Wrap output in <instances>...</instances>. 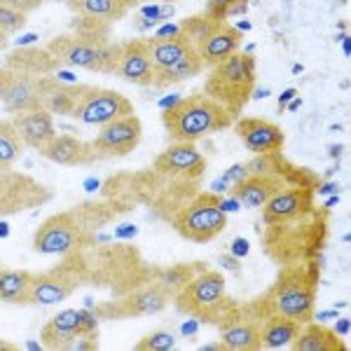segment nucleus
<instances>
[{
	"instance_id": "f257e3e1",
	"label": "nucleus",
	"mask_w": 351,
	"mask_h": 351,
	"mask_svg": "<svg viewBox=\"0 0 351 351\" xmlns=\"http://www.w3.org/2000/svg\"><path fill=\"white\" fill-rule=\"evenodd\" d=\"M115 216L108 204H80L73 211L49 216L33 234V251L40 256H71L94 243V230Z\"/></svg>"
},
{
	"instance_id": "f03ea898",
	"label": "nucleus",
	"mask_w": 351,
	"mask_h": 351,
	"mask_svg": "<svg viewBox=\"0 0 351 351\" xmlns=\"http://www.w3.org/2000/svg\"><path fill=\"white\" fill-rule=\"evenodd\" d=\"M321 267L319 260H304V263L281 265L279 276L265 295H260L256 307L260 314H279L293 319L298 324H309L316 314V291H319Z\"/></svg>"
},
{
	"instance_id": "7ed1b4c3",
	"label": "nucleus",
	"mask_w": 351,
	"mask_h": 351,
	"mask_svg": "<svg viewBox=\"0 0 351 351\" xmlns=\"http://www.w3.org/2000/svg\"><path fill=\"white\" fill-rule=\"evenodd\" d=\"M328 237V211L314 204L307 211L265 225V253L279 265L316 260Z\"/></svg>"
},
{
	"instance_id": "20e7f679",
	"label": "nucleus",
	"mask_w": 351,
	"mask_h": 351,
	"mask_svg": "<svg viewBox=\"0 0 351 351\" xmlns=\"http://www.w3.org/2000/svg\"><path fill=\"white\" fill-rule=\"evenodd\" d=\"M237 117L204 92H192L162 110V124L171 143H197L225 132Z\"/></svg>"
},
{
	"instance_id": "39448f33",
	"label": "nucleus",
	"mask_w": 351,
	"mask_h": 351,
	"mask_svg": "<svg viewBox=\"0 0 351 351\" xmlns=\"http://www.w3.org/2000/svg\"><path fill=\"white\" fill-rule=\"evenodd\" d=\"M173 304L190 319L223 328L237 316L241 304L228 295V279L216 269H202L176 293Z\"/></svg>"
},
{
	"instance_id": "423d86ee",
	"label": "nucleus",
	"mask_w": 351,
	"mask_h": 351,
	"mask_svg": "<svg viewBox=\"0 0 351 351\" xmlns=\"http://www.w3.org/2000/svg\"><path fill=\"white\" fill-rule=\"evenodd\" d=\"M258 80V64L251 52H234L225 61L208 68L202 92L239 117L253 99Z\"/></svg>"
},
{
	"instance_id": "0eeeda50",
	"label": "nucleus",
	"mask_w": 351,
	"mask_h": 351,
	"mask_svg": "<svg viewBox=\"0 0 351 351\" xmlns=\"http://www.w3.org/2000/svg\"><path fill=\"white\" fill-rule=\"evenodd\" d=\"M173 230L192 243H208L228 228V211L216 192H197L171 216Z\"/></svg>"
},
{
	"instance_id": "6e6552de",
	"label": "nucleus",
	"mask_w": 351,
	"mask_h": 351,
	"mask_svg": "<svg viewBox=\"0 0 351 351\" xmlns=\"http://www.w3.org/2000/svg\"><path fill=\"white\" fill-rule=\"evenodd\" d=\"M45 47L52 52V56L61 66L101 73V75H115L117 61H120L122 54V43L110 40L106 45H96L82 40V38L73 36V33L52 38Z\"/></svg>"
},
{
	"instance_id": "1a4fd4ad",
	"label": "nucleus",
	"mask_w": 351,
	"mask_h": 351,
	"mask_svg": "<svg viewBox=\"0 0 351 351\" xmlns=\"http://www.w3.org/2000/svg\"><path fill=\"white\" fill-rule=\"evenodd\" d=\"M92 276L89 263L84 258V251L64 256V263H59L52 269L33 271V286L28 304H56L64 302L77 291L80 286L87 284Z\"/></svg>"
},
{
	"instance_id": "9d476101",
	"label": "nucleus",
	"mask_w": 351,
	"mask_h": 351,
	"mask_svg": "<svg viewBox=\"0 0 351 351\" xmlns=\"http://www.w3.org/2000/svg\"><path fill=\"white\" fill-rule=\"evenodd\" d=\"M176 293L160 279L150 281V284L136 288V291L127 293L120 300H108L101 302L92 309L99 321H124V319H138V316L160 314L173 304Z\"/></svg>"
},
{
	"instance_id": "9b49d317",
	"label": "nucleus",
	"mask_w": 351,
	"mask_h": 351,
	"mask_svg": "<svg viewBox=\"0 0 351 351\" xmlns=\"http://www.w3.org/2000/svg\"><path fill=\"white\" fill-rule=\"evenodd\" d=\"M54 199V190L12 167L0 169V218L40 208Z\"/></svg>"
},
{
	"instance_id": "f8f14e48",
	"label": "nucleus",
	"mask_w": 351,
	"mask_h": 351,
	"mask_svg": "<svg viewBox=\"0 0 351 351\" xmlns=\"http://www.w3.org/2000/svg\"><path fill=\"white\" fill-rule=\"evenodd\" d=\"M141 138H143V122L138 115H124L117 117L108 124L101 127V132L89 141L94 155L99 162L104 160H117V157H127L138 148Z\"/></svg>"
},
{
	"instance_id": "ddd939ff",
	"label": "nucleus",
	"mask_w": 351,
	"mask_h": 351,
	"mask_svg": "<svg viewBox=\"0 0 351 351\" xmlns=\"http://www.w3.org/2000/svg\"><path fill=\"white\" fill-rule=\"evenodd\" d=\"M134 104L132 99H127L124 94L115 92L108 87H92L89 84L87 92L82 94L80 104H77L75 112H73V120L82 124H92V127H104L117 117L132 115Z\"/></svg>"
},
{
	"instance_id": "4468645a",
	"label": "nucleus",
	"mask_w": 351,
	"mask_h": 351,
	"mask_svg": "<svg viewBox=\"0 0 351 351\" xmlns=\"http://www.w3.org/2000/svg\"><path fill=\"white\" fill-rule=\"evenodd\" d=\"M99 332V319L89 309H64L47 321L40 330V342L45 349H68L82 335Z\"/></svg>"
},
{
	"instance_id": "2eb2a0df",
	"label": "nucleus",
	"mask_w": 351,
	"mask_h": 351,
	"mask_svg": "<svg viewBox=\"0 0 351 351\" xmlns=\"http://www.w3.org/2000/svg\"><path fill=\"white\" fill-rule=\"evenodd\" d=\"M0 106L10 115L43 108V77L0 66Z\"/></svg>"
},
{
	"instance_id": "dca6fc26",
	"label": "nucleus",
	"mask_w": 351,
	"mask_h": 351,
	"mask_svg": "<svg viewBox=\"0 0 351 351\" xmlns=\"http://www.w3.org/2000/svg\"><path fill=\"white\" fill-rule=\"evenodd\" d=\"M206 157L197 150L195 143H171L162 150L152 162V171L160 173L167 180H185L195 183L206 173Z\"/></svg>"
},
{
	"instance_id": "f3484780",
	"label": "nucleus",
	"mask_w": 351,
	"mask_h": 351,
	"mask_svg": "<svg viewBox=\"0 0 351 351\" xmlns=\"http://www.w3.org/2000/svg\"><path fill=\"white\" fill-rule=\"evenodd\" d=\"M265 316L260 314L256 302L239 307L237 316L228 321L220 330V344L228 351H258L260 349V326Z\"/></svg>"
},
{
	"instance_id": "a211bd4d",
	"label": "nucleus",
	"mask_w": 351,
	"mask_h": 351,
	"mask_svg": "<svg viewBox=\"0 0 351 351\" xmlns=\"http://www.w3.org/2000/svg\"><path fill=\"white\" fill-rule=\"evenodd\" d=\"M232 127H234L243 148L253 155H269V152L284 150L286 136L281 127L265 117H237Z\"/></svg>"
},
{
	"instance_id": "6ab92c4d",
	"label": "nucleus",
	"mask_w": 351,
	"mask_h": 351,
	"mask_svg": "<svg viewBox=\"0 0 351 351\" xmlns=\"http://www.w3.org/2000/svg\"><path fill=\"white\" fill-rule=\"evenodd\" d=\"M115 77L136 84V87H152L155 77V66L148 47V38H134V40L122 43V54L115 68Z\"/></svg>"
},
{
	"instance_id": "aec40b11",
	"label": "nucleus",
	"mask_w": 351,
	"mask_h": 351,
	"mask_svg": "<svg viewBox=\"0 0 351 351\" xmlns=\"http://www.w3.org/2000/svg\"><path fill=\"white\" fill-rule=\"evenodd\" d=\"M10 120H12V127L16 136H19V141L24 143V148H31L36 152H40L56 136L54 115L45 108L14 112V115H10Z\"/></svg>"
},
{
	"instance_id": "412c9836",
	"label": "nucleus",
	"mask_w": 351,
	"mask_h": 351,
	"mask_svg": "<svg viewBox=\"0 0 351 351\" xmlns=\"http://www.w3.org/2000/svg\"><path fill=\"white\" fill-rule=\"evenodd\" d=\"M316 188L314 185H288L281 192H276L271 199L263 206V223L271 225L279 220L293 218L298 213L314 206Z\"/></svg>"
},
{
	"instance_id": "4be33fe9",
	"label": "nucleus",
	"mask_w": 351,
	"mask_h": 351,
	"mask_svg": "<svg viewBox=\"0 0 351 351\" xmlns=\"http://www.w3.org/2000/svg\"><path fill=\"white\" fill-rule=\"evenodd\" d=\"M89 84L64 82L59 75L43 77V108L59 117H73Z\"/></svg>"
},
{
	"instance_id": "5701e85b",
	"label": "nucleus",
	"mask_w": 351,
	"mask_h": 351,
	"mask_svg": "<svg viewBox=\"0 0 351 351\" xmlns=\"http://www.w3.org/2000/svg\"><path fill=\"white\" fill-rule=\"evenodd\" d=\"M38 155L59 164V167H89V164L99 162L92 145L84 143L73 134H56Z\"/></svg>"
},
{
	"instance_id": "b1692460",
	"label": "nucleus",
	"mask_w": 351,
	"mask_h": 351,
	"mask_svg": "<svg viewBox=\"0 0 351 351\" xmlns=\"http://www.w3.org/2000/svg\"><path fill=\"white\" fill-rule=\"evenodd\" d=\"M3 66L14 68V71L28 73V75H56L61 64L54 59L47 47H38V45H19L12 52L5 54Z\"/></svg>"
},
{
	"instance_id": "393cba45",
	"label": "nucleus",
	"mask_w": 351,
	"mask_h": 351,
	"mask_svg": "<svg viewBox=\"0 0 351 351\" xmlns=\"http://www.w3.org/2000/svg\"><path fill=\"white\" fill-rule=\"evenodd\" d=\"M241 43H243V33L241 28L232 26L230 21H223L211 36L206 38L202 45H197V54L202 56L204 66L211 68L225 61L230 54L239 52L241 49Z\"/></svg>"
},
{
	"instance_id": "a878e982",
	"label": "nucleus",
	"mask_w": 351,
	"mask_h": 351,
	"mask_svg": "<svg viewBox=\"0 0 351 351\" xmlns=\"http://www.w3.org/2000/svg\"><path fill=\"white\" fill-rule=\"evenodd\" d=\"M288 347L293 351H349L347 342H344L339 332L328 326L314 324V321L300 328L295 339Z\"/></svg>"
},
{
	"instance_id": "bb28decb",
	"label": "nucleus",
	"mask_w": 351,
	"mask_h": 351,
	"mask_svg": "<svg viewBox=\"0 0 351 351\" xmlns=\"http://www.w3.org/2000/svg\"><path fill=\"white\" fill-rule=\"evenodd\" d=\"M66 8L75 16H89L106 24H115L127 16L134 8V0H66Z\"/></svg>"
},
{
	"instance_id": "cd10ccee",
	"label": "nucleus",
	"mask_w": 351,
	"mask_h": 351,
	"mask_svg": "<svg viewBox=\"0 0 351 351\" xmlns=\"http://www.w3.org/2000/svg\"><path fill=\"white\" fill-rule=\"evenodd\" d=\"M204 71H206V66H204L202 56L197 54V47H192L190 52H185L178 61H173L171 66L162 68V71H155L152 87H157V89L173 87V84H180L185 80H192V77L202 75Z\"/></svg>"
},
{
	"instance_id": "c85d7f7f",
	"label": "nucleus",
	"mask_w": 351,
	"mask_h": 351,
	"mask_svg": "<svg viewBox=\"0 0 351 351\" xmlns=\"http://www.w3.org/2000/svg\"><path fill=\"white\" fill-rule=\"evenodd\" d=\"M148 47H150V56H152V66L155 71H162V68L171 66L173 61H178L185 52H190L195 45L183 31H176L171 36H155L148 38Z\"/></svg>"
},
{
	"instance_id": "c756f323",
	"label": "nucleus",
	"mask_w": 351,
	"mask_h": 351,
	"mask_svg": "<svg viewBox=\"0 0 351 351\" xmlns=\"http://www.w3.org/2000/svg\"><path fill=\"white\" fill-rule=\"evenodd\" d=\"M302 324L279 314H267L260 326V349H284L295 339Z\"/></svg>"
},
{
	"instance_id": "7c9ffc66",
	"label": "nucleus",
	"mask_w": 351,
	"mask_h": 351,
	"mask_svg": "<svg viewBox=\"0 0 351 351\" xmlns=\"http://www.w3.org/2000/svg\"><path fill=\"white\" fill-rule=\"evenodd\" d=\"M33 286V271L0 267V302L28 304Z\"/></svg>"
},
{
	"instance_id": "2f4dec72",
	"label": "nucleus",
	"mask_w": 351,
	"mask_h": 351,
	"mask_svg": "<svg viewBox=\"0 0 351 351\" xmlns=\"http://www.w3.org/2000/svg\"><path fill=\"white\" fill-rule=\"evenodd\" d=\"M223 24L220 19H216V16H211L204 10V12H199V14H192V16H188V19H183L178 24V31H183L185 36L190 38L192 40V45H202L204 40H206L208 36H211L216 28Z\"/></svg>"
},
{
	"instance_id": "473e14b6",
	"label": "nucleus",
	"mask_w": 351,
	"mask_h": 351,
	"mask_svg": "<svg viewBox=\"0 0 351 351\" xmlns=\"http://www.w3.org/2000/svg\"><path fill=\"white\" fill-rule=\"evenodd\" d=\"M110 28L112 24H106V21L99 19H89V16H75L71 21V33L87 43H96V45H106L110 43Z\"/></svg>"
},
{
	"instance_id": "72a5a7b5",
	"label": "nucleus",
	"mask_w": 351,
	"mask_h": 351,
	"mask_svg": "<svg viewBox=\"0 0 351 351\" xmlns=\"http://www.w3.org/2000/svg\"><path fill=\"white\" fill-rule=\"evenodd\" d=\"M202 269H204L202 265H176V267H169V269L162 271L160 281H162V284H167L173 293H178L180 288L188 284L192 276H195L197 271H202Z\"/></svg>"
},
{
	"instance_id": "f704fd0d",
	"label": "nucleus",
	"mask_w": 351,
	"mask_h": 351,
	"mask_svg": "<svg viewBox=\"0 0 351 351\" xmlns=\"http://www.w3.org/2000/svg\"><path fill=\"white\" fill-rule=\"evenodd\" d=\"M248 10V0H208L206 12L220 21H228L230 16L243 14Z\"/></svg>"
},
{
	"instance_id": "c9c22d12",
	"label": "nucleus",
	"mask_w": 351,
	"mask_h": 351,
	"mask_svg": "<svg viewBox=\"0 0 351 351\" xmlns=\"http://www.w3.org/2000/svg\"><path fill=\"white\" fill-rule=\"evenodd\" d=\"M176 347V337L169 330H152L138 339L136 351H169Z\"/></svg>"
},
{
	"instance_id": "e433bc0d",
	"label": "nucleus",
	"mask_w": 351,
	"mask_h": 351,
	"mask_svg": "<svg viewBox=\"0 0 351 351\" xmlns=\"http://www.w3.org/2000/svg\"><path fill=\"white\" fill-rule=\"evenodd\" d=\"M21 157H24V143L19 141V136H8V138H0V169H3V167H14Z\"/></svg>"
},
{
	"instance_id": "4c0bfd02",
	"label": "nucleus",
	"mask_w": 351,
	"mask_h": 351,
	"mask_svg": "<svg viewBox=\"0 0 351 351\" xmlns=\"http://www.w3.org/2000/svg\"><path fill=\"white\" fill-rule=\"evenodd\" d=\"M26 16L28 14L0 3V31H5L8 36H14V33H19L21 28L26 26V21H28Z\"/></svg>"
},
{
	"instance_id": "58836bf2",
	"label": "nucleus",
	"mask_w": 351,
	"mask_h": 351,
	"mask_svg": "<svg viewBox=\"0 0 351 351\" xmlns=\"http://www.w3.org/2000/svg\"><path fill=\"white\" fill-rule=\"evenodd\" d=\"M0 3L8 5V8H12V10H19V12H24V14H31L40 8L43 0H0Z\"/></svg>"
},
{
	"instance_id": "ea45409f",
	"label": "nucleus",
	"mask_w": 351,
	"mask_h": 351,
	"mask_svg": "<svg viewBox=\"0 0 351 351\" xmlns=\"http://www.w3.org/2000/svg\"><path fill=\"white\" fill-rule=\"evenodd\" d=\"M73 349H75V351H94V349H99V332H92V335L77 337L75 342H73L71 351Z\"/></svg>"
},
{
	"instance_id": "a19ab883",
	"label": "nucleus",
	"mask_w": 351,
	"mask_h": 351,
	"mask_svg": "<svg viewBox=\"0 0 351 351\" xmlns=\"http://www.w3.org/2000/svg\"><path fill=\"white\" fill-rule=\"evenodd\" d=\"M246 173H248L246 164H234V167H232L228 173H223V178H220V183H225V185H234V183H239V180H241Z\"/></svg>"
},
{
	"instance_id": "79ce46f5",
	"label": "nucleus",
	"mask_w": 351,
	"mask_h": 351,
	"mask_svg": "<svg viewBox=\"0 0 351 351\" xmlns=\"http://www.w3.org/2000/svg\"><path fill=\"white\" fill-rule=\"evenodd\" d=\"M8 136H16L12 120L10 117H0V138H8Z\"/></svg>"
},
{
	"instance_id": "37998d69",
	"label": "nucleus",
	"mask_w": 351,
	"mask_h": 351,
	"mask_svg": "<svg viewBox=\"0 0 351 351\" xmlns=\"http://www.w3.org/2000/svg\"><path fill=\"white\" fill-rule=\"evenodd\" d=\"M295 94H298V89H286V92H284V94H281V99H279V108H281V110H284L286 101H288V99H293V96H295Z\"/></svg>"
},
{
	"instance_id": "c03bdc74",
	"label": "nucleus",
	"mask_w": 351,
	"mask_h": 351,
	"mask_svg": "<svg viewBox=\"0 0 351 351\" xmlns=\"http://www.w3.org/2000/svg\"><path fill=\"white\" fill-rule=\"evenodd\" d=\"M10 49V36L5 31H0V54Z\"/></svg>"
},
{
	"instance_id": "a18cd8bd",
	"label": "nucleus",
	"mask_w": 351,
	"mask_h": 351,
	"mask_svg": "<svg viewBox=\"0 0 351 351\" xmlns=\"http://www.w3.org/2000/svg\"><path fill=\"white\" fill-rule=\"evenodd\" d=\"M0 349H8V351H12V349H16L14 344H10V342H3V339H0Z\"/></svg>"
},
{
	"instance_id": "49530a36",
	"label": "nucleus",
	"mask_w": 351,
	"mask_h": 351,
	"mask_svg": "<svg viewBox=\"0 0 351 351\" xmlns=\"http://www.w3.org/2000/svg\"><path fill=\"white\" fill-rule=\"evenodd\" d=\"M43 3H66V0H43Z\"/></svg>"
},
{
	"instance_id": "de8ad7c7",
	"label": "nucleus",
	"mask_w": 351,
	"mask_h": 351,
	"mask_svg": "<svg viewBox=\"0 0 351 351\" xmlns=\"http://www.w3.org/2000/svg\"><path fill=\"white\" fill-rule=\"evenodd\" d=\"M134 3H143V0H134ZM162 3H171V0H162Z\"/></svg>"
},
{
	"instance_id": "09e8293b",
	"label": "nucleus",
	"mask_w": 351,
	"mask_h": 351,
	"mask_svg": "<svg viewBox=\"0 0 351 351\" xmlns=\"http://www.w3.org/2000/svg\"><path fill=\"white\" fill-rule=\"evenodd\" d=\"M0 267H3V263H0Z\"/></svg>"
}]
</instances>
